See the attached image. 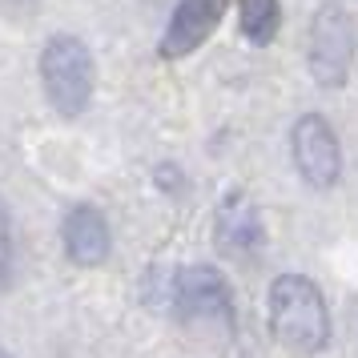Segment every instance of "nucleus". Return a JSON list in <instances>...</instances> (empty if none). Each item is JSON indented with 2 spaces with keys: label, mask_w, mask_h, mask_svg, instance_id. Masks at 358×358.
I'll list each match as a JSON object with an SVG mask.
<instances>
[{
  "label": "nucleus",
  "mask_w": 358,
  "mask_h": 358,
  "mask_svg": "<svg viewBox=\"0 0 358 358\" xmlns=\"http://www.w3.org/2000/svg\"><path fill=\"white\" fill-rule=\"evenodd\" d=\"M270 330L290 355H318L330 342V310L322 290L306 274H282L270 282Z\"/></svg>",
  "instance_id": "1"
},
{
  "label": "nucleus",
  "mask_w": 358,
  "mask_h": 358,
  "mask_svg": "<svg viewBox=\"0 0 358 358\" xmlns=\"http://www.w3.org/2000/svg\"><path fill=\"white\" fill-rule=\"evenodd\" d=\"M41 85H45L52 113L81 117L89 109V101H93V89H97L93 49L73 33L49 36L45 49H41Z\"/></svg>",
  "instance_id": "2"
},
{
  "label": "nucleus",
  "mask_w": 358,
  "mask_h": 358,
  "mask_svg": "<svg viewBox=\"0 0 358 358\" xmlns=\"http://www.w3.org/2000/svg\"><path fill=\"white\" fill-rule=\"evenodd\" d=\"M358 52L355 17L346 13L342 0H322L310 17V41H306V65L310 77L322 89H342L350 81V65Z\"/></svg>",
  "instance_id": "3"
},
{
  "label": "nucleus",
  "mask_w": 358,
  "mask_h": 358,
  "mask_svg": "<svg viewBox=\"0 0 358 358\" xmlns=\"http://www.w3.org/2000/svg\"><path fill=\"white\" fill-rule=\"evenodd\" d=\"M290 157L298 178L310 189H334L342 178V149L338 133L330 129V121L322 113H302L290 129Z\"/></svg>",
  "instance_id": "4"
},
{
  "label": "nucleus",
  "mask_w": 358,
  "mask_h": 358,
  "mask_svg": "<svg viewBox=\"0 0 358 358\" xmlns=\"http://www.w3.org/2000/svg\"><path fill=\"white\" fill-rule=\"evenodd\" d=\"M173 310L181 322H197V318H222L234 322V290L213 266H185L173 278Z\"/></svg>",
  "instance_id": "5"
},
{
  "label": "nucleus",
  "mask_w": 358,
  "mask_h": 358,
  "mask_svg": "<svg viewBox=\"0 0 358 358\" xmlns=\"http://www.w3.org/2000/svg\"><path fill=\"white\" fill-rule=\"evenodd\" d=\"M229 4L234 0H178V8H173V17H169V24L162 33L157 57L162 61H181V57L197 52L217 33V24L226 20Z\"/></svg>",
  "instance_id": "6"
},
{
  "label": "nucleus",
  "mask_w": 358,
  "mask_h": 358,
  "mask_svg": "<svg viewBox=\"0 0 358 358\" xmlns=\"http://www.w3.org/2000/svg\"><path fill=\"white\" fill-rule=\"evenodd\" d=\"M213 242L234 262H245V258H254V254H262L266 226H262L258 201L245 194V189H234V194L222 197L217 217H213Z\"/></svg>",
  "instance_id": "7"
},
{
  "label": "nucleus",
  "mask_w": 358,
  "mask_h": 358,
  "mask_svg": "<svg viewBox=\"0 0 358 358\" xmlns=\"http://www.w3.org/2000/svg\"><path fill=\"white\" fill-rule=\"evenodd\" d=\"M61 242H65V254L73 266L81 270H93V266H105L109 254H113V229H109V217L97 210V206H73L61 222Z\"/></svg>",
  "instance_id": "8"
},
{
  "label": "nucleus",
  "mask_w": 358,
  "mask_h": 358,
  "mask_svg": "<svg viewBox=\"0 0 358 358\" xmlns=\"http://www.w3.org/2000/svg\"><path fill=\"white\" fill-rule=\"evenodd\" d=\"M238 24L254 49L274 45L278 29H282V0H238Z\"/></svg>",
  "instance_id": "9"
},
{
  "label": "nucleus",
  "mask_w": 358,
  "mask_h": 358,
  "mask_svg": "<svg viewBox=\"0 0 358 358\" xmlns=\"http://www.w3.org/2000/svg\"><path fill=\"white\" fill-rule=\"evenodd\" d=\"M13 262H17V242H13V213L0 197V286L13 282Z\"/></svg>",
  "instance_id": "10"
},
{
  "label": "nucleus",
  "mask_w": 358,
  "mask_h": 358,
  "mask_svg": "<svg viewBox=\"0 0 358 358\" xmlns=\"http://www.w3.org/2000/svg\"><path fill=\"white\" fill-rule=\"evenodd\" d=\"M0 358H13V355H8V350H0Z\"/></svg>",
  "instance_id": "11"
},
{
  "label": "nucleus",
  "mask_w": 358,
  "mask_h": 358,
  "mask_svg": "<svg viewBox=\"0 0 358 358\" xmlns=\"http://www.w3.org/2000/svg\"><path fill=\"white\" fill-rule=\"evenodd\" d=\"M24 4H29V8H33V0H24Z\"/></svg>",
  "instance_id": "12"
}]
</instances>
